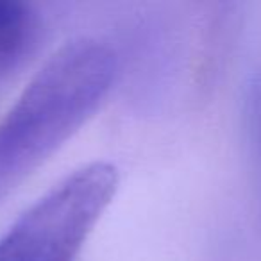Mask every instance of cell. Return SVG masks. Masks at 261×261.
Returning <instances> with one entry per match:
<instances>
[{
	"mask_svg": "<svg viewBox=\"0 0 261 261\" xmlns=\"http://www.w3.org/2000/svg\"><path fill=\"white\" fill-rule=\"evenodd\" d=\"M116 56L95 40L63 47L0 120V202L97 111L115 83Z\"/></svg>",
	"mask_w": 261,
	"mask_h": 261,
	"instance_id": "cell-1",
	"label": "cell"
},
{
	"mask_svg": "<svg viewBox=\"0 0 261 261\" xmlns=\"http://www.w3.org/2000/svg\"><path fill=\"white\" fill-rule=\"evenodd\" d=\"M116 188L109 163L75 170L0 236V261H75Z\"/></svg>",
	"mask_w": 261,
	"mask_h": 261,
	"instance_id": "cell-2",
	"label": "cell"
},
{
	"mask_svg": "<svg viewBox=\"0 0 261 261\" xmlns=\"http://www.w3.org/2000/svg\"><path fill=\"white\" fill-rule=\"evenodd\" d=\"M38 22L27 6L0 0V79L15 70L34 48Z\"/></svg>",
	"mask_w": 261,
	"mask_h": 261,
	"instance_id": "cell-3",
	"label": "cell"
},
{
	"mask_svg": "<svg viewBox=\"0 0 261 261\" xmlns=\"http://www.w3.org/2000/svg\"><path fill=\"white\" fill-rule=\"evenodd\" d=\"M243 133L250 165L261 190V75L247 86L243 100Z\"/></svg>",
	"mask_w": 261,
	"mask_h": 261,
	"instance_id": "cell-4",
	"label": "cell"
}]
</instances>
